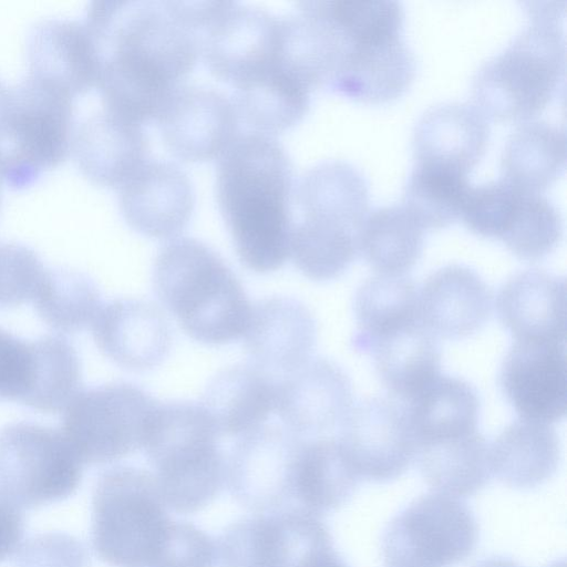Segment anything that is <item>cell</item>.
Returning a JSON list of instances; mask_svg holds the SVG:
<instances>
[{"instance_id": "cell-28", "label": "cell", "mask_w": 567, "mask_h": 567, "mask_svg": "<svg viewBox=\"0 0 567 567\" xmlns=\"http://www.w3.org/2000/svg\"><path fill=\"white\" fill-rule=\"evenodd\" d=\"M278 380L258 367L235 364L208 383L200 404L221 436L239 439L262 426L276 410Z\"/></svg>"}, {"instance_id": "cell-13", "label": "cell", "mask_w": 567, "mask_h": 567, "mask_svg": "<svg viewBox=\"0 0 567 567\" xmlns=\"http://www.w3.org/2000/svg\"><path fill=\"white\" fill-rule=\"evenodd\" d=\"M330 539L320 516L293 507L231 524L219 537L217 557L223 567H299Z\"/></svg>"}, {"instance_id": "cell-16", "label": "cell", "mask_w": 567, "mask_h": 567, "mask_svg": "<svg viewBox=\"0 0 567 567\" xmlns=\"http://www.w3.org/2000/svg\"><path fill=\"white\" fill-rule=\"evenodd\" d=\"M166 148L187 162L209 161L237 137L239 117L231 99L202 85H181L156 118Z\"/></svg>"}, {"instance_id": "cell-26", "label": "cell", "mask_w": 567, "mask_h": 567, "mask_svg": "<svg viewBox=\"0 0 567 567\" xmlns=\"http://www.w3.org/2000/svg\"><path fill=\"white\" fill-rule=\"evenodd\" d=\"M488 137L487 118L475 105L441 103L425 111L414 127V159L467 175L484 155Z\"/></svg>"}, {"instance_id": "cell-14", "label": "cell", "mask_w": 567, "mask_h": 567, "mask_svg": "<svg viewBox=\"0 0 567 567\" xmlns=\"http://www.w3.org/2000/svg\"><path fill=\"white\" fill-rule=\"evenodd\" d=\"M337 437L360 480L393 481L415 460L405 406L389 398L371 396L352 405Z\"/></svg>"}, {"instance_id": "cell-40", "label": "cell", "mask_w": 567, "mask_h": 567, "mask_svg": "<svg viewBox=\"0 0 567 567\" xmlns=\"http://www.w3.org/2000/svg\"><path fill=\"white\" fill-rule=\"evenodd\" d=\"M518 195L519 190L502 179L471 187L461 217L474 234L499 238L511 219Z\"/></svg>"}, {"instance_id": "cell-31", "label": "cell", "mask_w": 567, "mask_h": 567, "mask_svg": "<svg viewBox=\"0 0 567 567\" xmlns=\"http://www.w3.org/2000/svg\"><path fill=\"white\" fill-rule=\"evenodd\" d=\"M369 353L382 384L405 403L441 374L437 338L421 322L381 339Z\"/></svg>"}, {"instance_id": "cell-48", "label": "cell", "mask_w": 567, "mask_h": 567, "mask_svg": "<svg viewBox=\"0 0 567 567\" xmlns=\"http://www.w3.org/2000/svg\"><path fill=\"white\" fill-rule=\"evenodd\" d=\"M1 184H2V181H1V178H0V194H1Z\"/></svg>"}, {"instance_id": "cell-34", "label": "cell", "mask_w": 567, "mask_h": 567, "mask_svg": "<svg viewBox=\"0 0 567 567\" xmlns=\"http://www.w3.org/2000/svg\"><path fill=\"white\" fill-rule=\"evenodd\" d=\"M353 311V348L369 353L381 339L420 322L417 286L404 275L370 277L355 291Z\"/></svg>"}, {"instance_id": "cell-38", "label": "cell", "mask_w": 567, "mask_h": 567, "mask_svg": "<svg viewBox=\"0 0 567 567\" xmlns=\"http://www.w3.org/2000/svg\"><path fill=\"white\" fill-rule=\"evenodd\" d=\"M32 301L42 321L59 333L91 328L103 305L92 279L65 269H47Z\"/></svg>"}, {"instance_id": "cell-36", "label": "cell", "mask_w": 567, "mask_h": 567, "mask_svg": "<svg viewBox=\"0 0 567 567\" xmlns=\"http://www.w3.org/2000/svg\"><path fill=\"white\" fill-rule=\"evenodd\" d=\"M423 228L398 205L368 212L358 234V250L380 275H404L419 261Z\"/></svg>"}, {"instance_id": "cell-30", "label": "cell", "mask_w": 567, "mask_h": 567, "mask_svg": "<svg viewBox=\"0 0 567 567\" xmlns=\"http://www.w3.org/2000/svg\"><path fill=\"white\" fill-rule=\"evenodd\" d=\"M559 457L554 427L523 419L507 425L489 445L492 474L515 488H533L549 480Z\"/></svg>"}, {"instance_id": "cell-6", "label": "cell", "mask_w": 567, "mask_h": 567, "mask_svg": "<svg viewBox=\"0 0 567 567\" xmlns=\"http://www.w3.org/2000/svg\"><path fill=\"white\" fill-rule=\"evenodd\" d=\"M290 250L300 264L336 269L354 260L358 234L368 214L369 187L351 164L324 161L306 171L293 187Z\"/></svg>"}, {"instance_id": "cell-9", "label": "cell", "mask_w": 567, "mask_h": 567, "mask_svg": "<svg viewBox=\"0 0 567 567\" xmlns=\"http://www.w3.org/2000/svg\"><path fill=\"white\" fill-rule=\"evenodd\" d=\"M157 402L127 382L79 390L64 409L61 432L84 465L111 463L142 449Z\"/></svg>"}, {"instance_id": "cell-8", "label": "cell", "mask_w": 567, "mask_h": 567, "mask_svg": "<svg viewBox=\"0 0 567 567\" xmlns=\"http://www.w3.org/2000/svg\"><path fill=\"white\" fill-rule=\"evenodd\" d=\"M153 473L114 466L96 481L91 539L95 555L113 567H152L172 520Z\"/></svg>"}, {"instance_id": "cell-10", "label": "cell", "mask_w": 567, "mask_h": 567, "mask_svg": "<svg viewBox=\"0 0 567 567\" xmlns=\"http://www.w3.org/2000/svg\"><path fill=\"white\" fill-rule=\"evenodd\" d=\"M83 466L61 431L33 422L0 429V493L22 509L69 498Z\"/></svg>"}, {"instance_id": "cell-17", "label": "cell", "mask_w": 567, "mask_h": 567, "mask_svg": "<svg viewBox=\"0 0 567 567\" xmlns=\"http://www.w3.org/2000/svg\"><path fill=\"white\" fill-rule=\"evenodd\" d=\"M353 405L346 372L324 358H311L278 380L276 412L282 426L308 440L339 429Z\"/></svg>"}, {"instance_id": "cell-2", "label": "cell", "mask_w": 567, "mask_h": 567, "mask_svg": "<svg viewBox=\"0 0 567 567\" xmlns=\"http://www.w3.org/2000/svg\"><path fill=\"white\" fill-rule=\"evenodd\" d=\"M291 161L271 135H237L220 155L217 198L237 256L266 274L290 257L293 194Z\"/></svg>"}, {"instance_id": "cell-23", "label": "cell", "mask_w": 567, "mask_h": 567, "mask_svg": "<svg viewBox=\"0 0 567 567\" xmlns=\"http://www.w3.org/2000/svg\"><path fill=\"white\" fill-rule=\"evenodd\" d=\"M91 330L103 354L132 371L159 365L172 346V330L164 312L143 299L120 298L102 305Z\"/></svg>"}, {"instance_id": "cell-7", "label": "cell", "mask_w": 567, "mask_h": 567, "mask_svg": "<svg viewBox=\"0 0 567 567\" xmlns=\"http://www.w3.org/2000/svg\"><path fill=\"white\" fill-rule=\"evenodd\" d=\"M74 101L32 74L8 87L0 104V177L13 189L33 185L71 153Z\"/></svg>"}, {"instance_id": "cell-19", "label": "cell", "mask_w": 567, "mask_h": 567, "mask_svg": "<svg viewBox=\"0 0 567 567\" xmlns=\"http://www.w3.org/2000/svg\"><path fill=\"white\" fill-rule=\"evenodd\" d=\"M499 384L523 420L550 424L566 414L565 343L515 341L503 360Z\"/></svg>"}, {"instance_id": "cell-46", "label": "cell", "mask_w": 567, "mask_h": 567, "mask_svg": "<svg viewBox=\"0 0 567 567\" xmlns=\"http://www.w3.org/2000/svg\"><path fill=\"white\" fill-rule=\"evenodd\" d=\"M299 567H350L333 544L324 546L309 555Z\"/></svg>"}, {"instance_id": "cell-11", "label": "cell", "mask_w": 567, "mask_h": 567, "mask_svg": "<svg viewBox=\"0 0 567 567\" xmlns=\"http://www.w3.org/2000/svg\"><path fill=\"white\" fill-rule=\"evenodd\" d=\"M478 525L457 497L433 492L396 514L381 538L384 567H453L474 551Z\"/></svg>"}, {"instance_id": "cell-41", "label": "cell", "mask_w": 567, "mask_h": 567, "mask_svg": "<svg viewBox=\"0 0 567 567\" xmlns=\"http://www.w3.org/2000/svg\"><path fill=\"white\" fill-rule=\"evenodd\" d=\"M39 368L35 340H22L0 328V400L29 406Z\"/></svg>"}, {"instance_id": "cell-12", "label": "cell", "mask_w": 567, "mask_h": 567, "mask_svg": "<svg viewBox=\"0 0 567 567\" xmlns=\"http://www.w3.org/2000/svg\"><path fill=\"white\" fill-rule=\"evenodd\" d=\"M199 38L207 69L234 90L257 83L285 65L282 18L257 7L219 1Z\"/></svg>"}, {"instance_id": "cell-5", "label": "cell", "mask_w": 567, "mask_h": 567, "mask_svg": "<svg viewBox=\"0 0 567 567\" xmlns=\"http://www.w3.org/2000/svg\"><path fill=\"white\" fill-rule=\"evenodd\" d=\"M220 435L200 403L157 402L142 449L155 470L167 508L194 513L208 505L226 482Z\"/></svg>"}, {"instance_id": "cell-1", "label": "cell", "mask_w": 567, "mask_h": 567, "mask_svg": "<svg viewBox=\"0 0 567 567\" xmlns=\"http://www.w3.org/2000/svg\"><path fill=\"white\" fill-rule=\"evenodd\" d=\"M102 107L137 124L156 121L200 56L182 1H95L83 19Z\"/></svg>"}, {"instance_id": "cell-25", "label": "cell", "mask_w": 567, "mask_h": 567, "mask_svg": "<svg viewBox=\"0 0 567 567\" xmlns=\"http://www.w3.org/2000/svg\"><path fill=\"white\" fill-rule=\"evenodd\" d=\"M496 310L516 341L565 343L566 284L563 277L529 269L511 277L498 290Z\"/></svg>"}, {"instance_id": "cell-33", "label": "cell", "mask_w": 567, "mask_h": 567, "mask_svg": "<svg viewBox=\"0 0 567 567\" xmlns=\"http://www.w3.org/2000/svg\"><path fill=\"white\" fill-rule=\"evenodd\" d=\"M565 166V132L545 121L518 126L508 136L501 157L502 181L523 193L540 194Z\"/></svg>"}, {"instance_id": "cell-37", "label": "cell", "mask_w": 567, "mask_h": 567, "mask_svg": "<svg viewBox=\"0 0 567 567\" xmlns=\"http://www.w3.org/2000/svg\"><path fill=\"white\" fill-rule=\"evenodd\" d=\"M470 189L466 174L415 163L404 186L402 207L423 229L444 228L461 217Z\"/></svg>"}, {"instance_id": "cell-22", "label": "cell", "mask_w": 567, "mask_h": 567, "mask_svg": "<svg viewBox=\"0 0 567 567\" xmlns=\"http://www.w3.org/2000/svg\"><path fill=\"white\" fill-rule=\"evenodd\" d=\"M142 125L101 106L74 118L71 154L81 173L96 185L120 188L147 159Z\"/></svg>"}, {"instance_id": "cell-4", "label": "cell", "mask_w": 567, "mask_h": 567, "mask_svg": "<svg viewBox=\"0 0 567 567\" xmlns=\"http://www.w3.org/2000/svg\"><path fill=\"white\" fill-rule=\"evenodd\" d=\"M564 9H529L532 22L473 76L475 106L497 122H523L539 114L564 83Z\"/></svg>"}, {"instance_id": "cell-44", "label": "cell", "mask_w": 567, "mask_h": 567, "mask_svg": "<svg viewBox=\"0 0 567 567\" xmlns=\"http://www.w3.org/2000/svg\"><path fill=\"white\" fill-rule=\"evenodd\" d=\"M84 544L65 533H44L28 539L17 551L16 567H89Z\"/></svg>"}, {"instance_id": "cell-21", "label": "cell", "mask_w": 567, "mask_h": 567, "mask_svg": "<svg viewBox=\"0 0 567 567\" xmlns=\"http://www.w3.org/2000/svg\"><path fill=\"white\" fill-rule=\"evenodd\" d=\"M317 331L312 312L301 301L268 297L251 307L244 348L249 363L279 380L312 358Z\"/></svg>"}, {"instance_id": "cell-29", "label": "cell", "mask_w": 567, "mask_h": 567, "mask_svg": "<svg viewBox=\"0 0 567 567\" xmlns=\"http://www.w3.org/2000/svg\"><path fill=\"white\" fill-rule=\"evenodd\" d=\"M360 481L338 437L300 440L291 483L299 508L319 516L332 512L351 498Z\"/></svg>"}, {"instance_id": "cell-45", "label": "cell", "mask_w": 567, "mask_h": 567, "mask_svg": "<svg viewBox=\"0 0 567 567\" xmlns=\"http://www.w3.org/2000/svg\"><path fill=\"white\" fill-rule=\"evenodd\" d=\"M24 529L23 509L0 493V563L18 551Z\"/></svg>"}, {"instance_id": "cell-18", "label": "cell", "mask_w": 567, "mask_h": 567, "mask_svg": "<svg viewBox=\"0 0 567 567\" xmlns=\"http://www.w3.org/2000/svg\"><path fill=\"white\" fill-rule=\"evenodd\" d=\"M343 34L344 52L327 91L363 103L381 104L400 97L409 89L415 76L416 61L402 33L360 38Z\"/></svg>"}, {"instance_id": "cell-47", "label": "cell", "mask_w": 567, "mask_h": 567, "mask_svg": "<svg viewBox=\"0 0 567 567\" xmlns=\"http://www.w3.org/2000/svg\"><path fill=\"white\" fill-rule=\"evenodd\" d=\"M473 567H523L517 561L507 557H488L477 561Z\"/></svg>"}, {"instance_id": "cell-42", "label": "cell", "mask_w": 567, "mask_h": 567, "mask_svg": "<svg viewBox=\"0 0 567 567\" xmlns=\"http://www.w3.org/2000/svg\"><path fill=\"white\" fill-rule=\"evenodd\" d=\"M45 270L33 249L0 241V309L32 301Z\"/></svg>"}, {"instance_id": "cell-3", "label": "cell", "mask_w": 567, "mask_h": 567, "mask_svg": "<svg viewBox=\"0 0 567 567\" xmlns=\"http://www.w3.org/2000/svg\"><path fill=\"white\" fill-rule=\"evenodd\" d=\"M153 286L194 340L218 346L244 337L252 305L233 270L200 240L179 237L166 243L154 262Z\"/></svg>"}, {"instance_id": "cell-39", "label": "cell", "mask_w": 567, "mask_h": 567, "mask_svg": "<svg viewBox=\"0 0 567 567\" xmlns=\"http://www.w3.org/2000/svg\"><path fill=\"white\" fill-rule=\"evenodd\" d=\"M561 234L563 220L556 206L542 194L519 192L499 239L516 257L534 261L551 252Z\"/></svg>"}, {"instance_id": "cell-27", "label": "cell", "mask_w": 567, "mask_h": 567, "mask_svg": "<svg viewBox=\"0 0 567 567\" xmlns=\"http://www.w3.org/2000/svg\"><path fill=\"white\" fill-rule=\"evenodd\" d=\"M28 73L76 99L95 87V58L83 20L38 21L27 38Z\"/></svg>"}, {"instance_id": "cell-32", "label": "cell", "mask_w": 567, "mask_h": 567, "mask_svg": "<svg viewBox=\"0 0 567 567\" xmlns=\"http://www.w3.org/2000/svg\"><path fill=\"white\" fill-rule=\"evenodd\" d=\"M404 406L416 449L477 431L480 399L460 378L440 374Z\"/></svg>"}, {"instance_id": "cell-15", "label": "cell", "mask_w": 567, "mask_h": 567, "mask_svg": "<svg viewBox=\"0 0 567 567\" xmlns=\"http://www.w3.org/2000/svg\"><path fill=\"white\" fill-rule=\"evenodd\" d=\"M300 440L284 426L267 423L237 439L226 458L231 495L256 512L281 509L292 499V470Z\"/></svg>"}, {"instance_id": "cell-20", "label": "cell", "mask_w": 567, "mask_h": 567, "mask_svg": "<svg viewBox=\"0 0 567 567\" xmlns=\"http://www.w3.org/2000/svg\"><path fill=\"white\" fill-rule=\"evenodd\" d=\"M120 210L135 231L157 239L174 238L189 223L195 193L176 164L147 159L120 188Z\"/></svg>"}, {"instance_id": "cell-43", "label": "cell", "mask_w": 567, "mask_h": 567, "mask_svg": "<svg viewBox=\"0 0 567 567\" xmlns=\"http://www.w3.org/2000/svg\"><path fill=\"white\" fill-rule=\"evenodd\" d=\"M217 545L194 524L172 522L152 567H215Z\"/></svg>"}, {"instance_id": "cell-24", "label": "cell", "mask_w": 567, "mask_h": 567, "mask_svg": "<svg viewBox=\"0 0 567 567\" xmlns=\"http://www.w3.org/2000/svg\"><path fill=\"white\" fill-rule=\"evenodd\" d=\"M492 313V295L482 277L463 265L432 272L419 290L420 322L436 338L457 340L481 330Z\"/></svg>"}, {"instance_id": "cell-35", "label": "cell", "mask_w": 567, "mask_h": 567, "mask_svg": "<svg viewBox=\"0 0 567 567\" xmlns=\"http://www.w3.org/2000/svg\"><path fill=\"white\" fill-rule=\"evenodd\" d=\"M415 458L433 491L457 498L475 494L492 476L489 444L478 431L421 445Z\"/></svg>"}]
</instances>
